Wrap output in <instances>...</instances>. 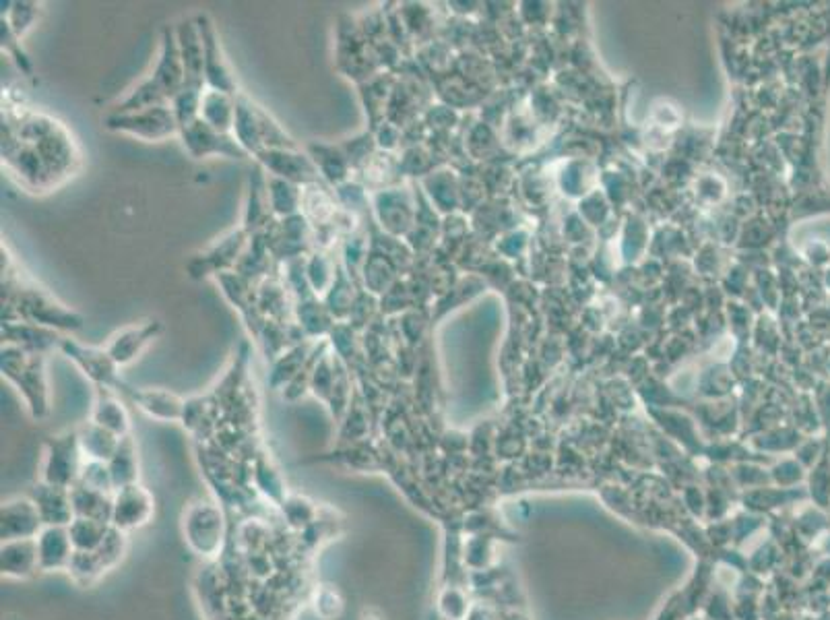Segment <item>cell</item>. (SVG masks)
<instances>
[{"instance_id":"cell-10","label":"cell","mask_w":830,"mask_h":620,"mask_svg":"<svg viewBox=\"0 0 830 620\" xmlns=\"http://www.w3.org/2000/svg\"><path fill=\"white\" fill-rule=\"evenodd\" d=\"M58 350L65 354L71 362H75L77 368L83 370V375L95 385V387H108L114 391H122L126 385L120 377V366L110 358L106 348H95L85 346L77 339L62 337Z\"/></svg>"},{"instance_id":"cell-15","label":"cell","mask_w":830,"mask_h":620,"mask_svg":"<svg viewBox=\"0 0 830 620\" xmlns=\"http://www.w3.org/2000/svg\"><path fill=\"white\" fill-rule=\"evenodd\" d=\"M164 325L159 319H145L139 323H131L116 331L108 344L104 346L110 358L122 368L135 362L153 341L162 335Z\"/></svg>"},{"instance_id":"cell-6","label":"cell","mask_w":830,"mask_h":620,"mask_svg":"<svg viewBox=\"0 0 830 620\" xmlns=\"http://www.w3.org/2000/svg\"><path fill=\"white\" fill-rule=\"evenodd\" d=\"M234 135L240 145L257 158L267 149H298L300 145L287 135L281 124L261 106L248 98L246 93H238V112Z\"/></svg>"},{"instance_id":"cell-25","label":"cell","mask_w":830,"mask_h":620,"mask_svg":"<svg viewBox=\"0 0 830 620\" xmlns=\"http://www.w3.org/2000/svg\"><path fill=\"white\" fill-rule=\"evenodd\" d=\"M306 153L312 158L318 174H321L323 182L329 184L331 189H337L343 182L351 180V170L347 155L341 147V143H325V141H312L306 147Z\"/></svg>"},{"instance_id":"cell-40","label":"cell","mask_w":830,"mask_h":620,"mask_svg":"<svg viewBox=\"0 0 830 620\" xmlns=\"http://www.w3.org/2000/svg\"><path fill=\"white\" fill-rule=\"evenodd\" d=\"M0 42H3V50L15 60V65L27 75V77H31L34 75V65H31V60H29V56L25 54V50H23V46H21V40L13 34L11 31V27L7 25V21H3L0 19Z\"/></svg>"},{"instance_id":"cell-24","label":"cell","mask_w":830,"mask_h":620,"mask_svg":"<svg viewBox=\"0 0 830 620\" xmlns=\"http://www.w3.org/2000/svg\"><path fill=\"white\" fill-rule=\"evenodd\" d=\"M0 573L15 581H25L42 573L36 540L3 542L0 546Z\"/></svg>"},{"instance_id":"cell-2","label":"cell","mask_w":830,"mask_h":620,"mask_svg":"<svg viewBox=\"0 0 830 620\" xmlns=\"http://www.w3.org/2000/svg\"><path fill=\"white\" fill-rule=\"evenodd\" d=\"M182 87L184 67L180 58L176 27L164 25L162 38H159V54L155 69L110 112H135L151 106H172Z\"/></svg>"},{"instance_id":"cell-20","label":"cell","mask_w":830,"mask_h":620,"mask_svg":"<svg viewBox=\"0 0 830 620\" xmlns=\"http://www.w3.org/2000/svg\"><path fill=\"white\" fill-rule=\"evenodd\" d=\"M120 395L124 399L133 401L135 406L147 414L149 418L155 420H162V422H182V414H184V406H186V399H182L180 395L172 393V391H164V389H135L124 385Z\"/></svg>"},{"instance_id":"cell-1","label":"cell","mask_w":830,"mask_h":620,"mask_svg":"<svg viewBox=\"0 0 830 620\" xmlns=\"http://www.w3.org/2000/svg\"><path fill=\"white\" fill-rule=\"evenodd\" d=\"M3 164L31 193L52 191L81 164L73 131L58 118L21 106L3 108Z\"/></svg>"},{"instance_id":"cell-32","label":"cell","mask_w":830,"mask_h":620,"mask_svg":"<svg viewBox=\"0 0 830 620\" xmlns=\"http://www.w3.org/2000/svg\"><path fill=\"white\" fill-rule=\"evenodd\" d=\"M77 432H79V443H81V449L87 461L108 463L122 441L120 437H116L114 432L98 426L91 420L77 426Z\"/></svg>"},{"instance_id":"cell-19","label":"cell","mask_w":830,"mask_h":620,"mask_svg":"<svg viewBox=\"0 0 830 620\" xmlns=\"http://www.w3.org/2000/svg\"><path fill=\"white\" fill-rule=\"evenodd\" d=\"M370 40L364 36L358 23H351V27L345 31L339 29V50H337V67L339 71L354 79L358 85L366 83L370 79L368 69V52H370Z\"/></svg>"},{"instance_id":"cell-41","label":"cell","mask_w":830,"mask_h":620,"mask_svg":"<svg viewBox=\"0 0 830 620\" xmlns=\"http://www.w3.org/2000/svg\"><path fill=\"white\" fill-rule=\"evenodd\" d=\"M79 484H85L89 488L102 490V492H110V494L116 492L110 470H108V463L104 461H85Z\"/></svg>"},{"instance_id":"cell-18","label":"cell","mask_w":830,"mask_h":620,"mask_svg":"<svg viewBox=\"0 0 830 620\" xmlns=\"http://www.w3.org/2000/svg\"><path fill=\"white\" fill-rule=\"evenodd\" d=\"M248 484L275 511L283 503L285 496L290 494V490H287V484H285L279 468L275 465L273 457L265 449H257V451H254V455H250Z\"/></svg>"},{"instance_id":"cell-16","label":"cell","mask_w":830,"mask_h":620,"mask_svg":"<svg viewBox=\"0 0 830 620\" xmlns=\"http://www.w3.org/2000/svg\"><path fill=\"white\" fill-rule=\"evenodd\" d=\"M42 515L31 496H15L0 509V540H36L44 530Z\"/></svg>"},{"instance_id":"cell-36","label":"cell","mask_w":830,"mask_h":620,"mask_svg":"<svg viewBox=\"0 0 830 620\" xmlns=\"http://www.w3.org/2000/svg\"><path fill=\"white\" fill-rule=\"evenodd\" d=\"M110 523L104 521H95V519H85V517H75L73 523L69 525V534L71 540L75 544L77 552H95L98 550L108 532H110Z\"/></svg>"},{"instance_id":"cell-37","label":"cell","mask_w":830,"mask_h":620,"mask_svg":"<svg viewBox=\"0 0 830 620\" xmlns=\"http://www.w3.org/2000/svg\"><path fill=\"white\" fill-rule=\"evenodd\" d=\"M337 265L327 257L325 251H318V248H314V251L306 257L308 284L318 298L321 296L325 298V294L331 290L335 275H337Z\"/></svg>"},{"instance_id":"cell-7","label":"cell","mask_w":830,"mask_h":620,"mask_svg":"<svg viewBox=\"0 0 830 620\" xmlns=\"http://www.w3.org/2000/svg\"><path fill=\"white\" fill-rule=\"evenodd\" d=\"M102 127L110 133L137 137L149 143H162L180 135V124L172 106H151L135 112H108Z\"/></svg>"},{"instance_id":"cell-29","label":"cell","mask_w":830,"mask_h":620,"mask_svg":"<svg viewBox=\"0 0 830 620\" xmlns=\"http://www.w3.org/2000/svg\"><path fill=\"white\" fill-rule=\"evenodd\" d=\"M108 470L112 476L114 490L133 486L141 482V465H139V449L133 439V434L124 437L116 449V453L108 461Z\"/></svg>"},{"instance_id":"cell-35","label":"cell","mask_w":830,"mask_h":620,"mask_svg":"<svg viewBox=\"0 0 830 620\" xmlns=\"http://www.w3.org/2000/svg\"><path fill=\"white\" fill-rule=\"evenodd\" d=\"M312 350L308 348V344H304L287 350L285 354H281L277 360H273V368H271V375H269V383L273 389H283L287 383L294 381L300 370L306 366L308 358H310Z\"/></svg>"},{"instance_id":"cell-33","label":"cell","mask_w":830,"mask_h":620,"mask_svg":"<svg viewBox=\"0 0 830 620\" xmlns=\"http://www.w3.org/2000/svg\"><path fill=\"white\" fill-rule=\"evenodd\" d=\"M71 499H73L75 517H85V519L110 523L114 494L95 490V488H89V486L77 482L71 488Z\"/></svg>"},{"instance_id":"cell-38","label":"cell","mask_w":830,"mask_h":620,"mask_svg":"<svg viewBox=\"0 0 830 620\" xmlns=\"http://www.w3.org/2000/svg\"><path fill=\"white\" fill-rule=\"evenodd\" d=\"M40 5L38 3H3V15L0 19L7 21L13 34L23 40L27 31L34 29L40 17Z\"/></svg>"},{"instance_id":"cell-3","label":"cell","mask_w":830,"mask_h":620,"mask_svg":"<svg viewBox=\"0 0 830 620\" xmlns=\"http://www.w3.org/2000/svg\"><path fill=\"white\" fill-rule=\"evenodd\" d=\"M3 290H7V298H3V321H21L54 331H77L83 327L79 313L56 302L36 284H19L3 277Z\"/></svg>"},{"instance_id":"cell-11","label":"cell","mask_w":830,"mask_h":620,"mask_svg":"<svg viewBox=\"0 0 830 620\" xmlns=\"http://www.w3.org/2000/svg\"><path fill=\"white\" fill-rule=\"evenodd\" d=\"M250 234L240 226L223 234L219 240H215L207 251L197 255L193 261L188 263L190 277L201 279V277H217L226 271H234L246 251L250 242Z\"/></svg>"},{"instance_id":"cell-42","label":"cell","mask_w":830,"mask_h":620,"mask_svg":"<svg viewBox=\"0 0 830 620\" xmlns=\"http://www.w3.org/2000/svg\"><path fill=\"white\" fill-rule=\"evenodd\" d=\"M316 614L323 616L327 620H333L335 616H339L341 608H343V600L339 598V594L335 589H321V592L316 594Z\"/></svg>"},{"instance_id":"cell-28","label":"cell","mask_w":830,"mask_h":620,"mask_svg":"<svg viewBox=\"0 0 830 620\" xmlns=\"http://www.w3.org/2000/svg\"><path fill=\"white\" fill-rule=\"evenodd\" d=\"M238 96L217 89H205L201 100V120L221 133H234Z\"/></svg>"},{"instance_id":"cell-26","label":"cell","mask_w":830,"mask_h":620,"mask_svg":"<svg viewBox=\"0 0 830 620\" xmlns=\"http://www.w3.org/2000/svg\"><path fill=\"white\" fill-rule=\"evenodd\" d=\"M271 215L273 213H271L269 195H267V172L257 164V170H254V174H250V180H248V199H246L242 228L250 236L259 234L271 226L269 224Z\"/></svg>"},{"instance_id":"cell-21","label":"cell","mask_w":830,"mask_h":620,"mask_svg":"<svg viewBox=\"0 0 830 620\" xmlns=\"http://www.w3.org/2000/svg\"><path fill=\"white\" fill-rule=\"evenodd\" d=\"M91 422H95L98 426L114 432L116 437L124 439L129 437L131 428V412L126 408V399L108 387H95V397H93V408H91Z\"/></svg>"},{"instance_id":"cell-13","label":"cell","mask_w":830,"mask_h":620,"mask_svg":"<svg viewBox=\"0 0 830 620\" xmlns=\"http://www.w3.org/2000/svg\"><path fill=\"white\" fill-rule=\"evenodd\" d=\"M155 515V499L141 482L126 486L114 492V503H112V519L110 525L116 530L131 534L141 530V527L149 525Z\"/></svg>"},{"instance_id":"cell-27","label":"cell","mask_w":830,"mask_h":620,"mask_svg":"<svg viewBox=\"0 0 830 620\" xmlns=\"http://www.w3.org/2000/svg\"><path fill=\"white\" fill-rule=\"evenodd\" d=\"M60 341L62 337L54 329L21 321H3V344L46 354L50 348H58Z\"/></svg>"},{"instance_id":"cell-4","label":"cell","mask_w":830,"mask_h":620,"mask_svg":"<svg viewBox=\"0 0 830 620\" xmlns=\"http://www.w3.org/2000/svg\"><path fill=\"white\" fill-rule=\"evenodd\" d=\"M0 370H3V377L11 385H15V389L27 403L29 414L36 420L46 418L50 410L46 354L25 350L13 344H3V352H0Z\"/></svg>"},{"instance_id":"cell-23","label":"cell","mask_w":830,"mask_h":620,"mask_svg":"<svg viewBox=\"0 0 830 620\" xmlns=\"http://www.w3.org/2000/svg\"><path fill=\"white\" fill-rule=\"evenodd\" d=\"M31 501L36 503L44 525H65L69 527L75 519L71 488L54 486L38 480V484L29 490Z\"/></svg>"},{"instance_id":"cell-12","label":"cell","mask_w":830,"mask_h":620,"mask_svg":"<svg viewBox=\"0 0 830 620\" xmlns=\"http://www.w3.org/2000/svg\"><path fill=\"white\" fill-rule=\"evenodd\" d=\"M195 19L199 23L203 48H205V81H207V87L232 93V96H238V93H240L238 81H236V75H234L230 60L226 56V50H223V46H221L215 21L207 13L197 15Z\"/></svg>"},{"instance_id":"cell-39","label":"cell","mask_w":830,"mask_h":620,"mask_svg":"<svg viewBox=\"0 0 830 620\" xmlns=\"http://www.w3.org/2000/svg\"><path fill=\"white\" fill-rule=\"evenodd\" d=\"M436 608L442 620H467L471 604L467 600V594L461 589V585L449 583L440 589Z\"/></svg>"},{"instance_id":"cell-14","label":"cell","mask_w":830,"mask_h":620,"mask_svg":"<svg viewBox=\"0 0 830 620\" xmlns=\"http://www.w3.org/2000/svg\"><path fill=\"white\" fill-rule=\"evenodd\" d=\"M257 164L271 176L294 182L298 186H308L314 182H323L314 162L306 151L298 149H267L257 155Z\"/></svg>"},{"instance_id":"cell-9","label":"cell","mask_w":830,"mask_h":620,"mask_svg":"<svg viewBox=\"0 0 830 620\" xmlns=\"http://www.w3.org/2000/svg\"><path fill=\"white\" fill-rule=\"evenodd\" d=\"M180 139L186 153L195 160L205 158H228V160H248L250 153L240 145L234 133H221L209 127L201 118L188 127L180 129Z\"/></svg>"},{"instance_id":"cell-30","label":"cell","mask_w":830,"mask_h":620,"mask_svg":"<svg viewBox=\"0 0 830 620\" xmlns=\"http://www.w3.org/2000/svg\"><path fill=\"white\" fill-rule=\"evenodd\" d=\"M360 284L356 282L354 277H351L343 263L337 265V275H335V282L331 286V290L325 294V304L331 310V315L335 317L337 323L347 321L351 310H354L358 298H360Z\"/></svg>"},{"instance_id":"cell-8","label":"cell","mask_w":830,"mask_h":620,"mask_svg":"<svg viewBox=\"0 0 830 620\" xmlns=\"http://www.w3.org/2000/svg\"><path fill=\"white\" fill-rule=\"evenodd\" d=\"M85 461L77 428L52 434L44 441L40 480L62 488H73L81 478Z\"/></svg>"},{"instance_id":"cell-5","label":"cell","mask_w":830,"mask_h":620,"mask_svg":"<svg viewBox=\"0 0 830 620\" xmlns=\"http://www.w3.org/2000/svg\"><path fill=\"white\" fill-rule=\"evenodd\" d=\"M182 532L190 550L203 561L217 563L230 544V515L217 499H199L184 511Z\"/></svg>"},{"instance_id":"cell-22","label":"cell","mask_w":830,"mask_h":620,"mask_svg":"<svg viewBox=\"0 0 830 620\" xmlns=\"http://www.w3.org/2000/svg\"><path fill=\"white\" fill-rule=\"evenodd\" d=\"M38 544V556H40V569L42 573H54V571H69L73 556H75V544L71 540L69 527L65 525H46L36 538Z\"/></svg>"},{"instance_id":"cell-17","label":"cell","mask_w":830,"mask_h":620,"mask_svg":"<svg viewBox=\"0 0 830 620\" xmlns=\"http://www.w3.org/2000/svg\"><path fill=\"white\" fill-rule=\"evenodd\" d=\"M178 48L184 67V87L207 89L205 81V48L197 19H182L176 25Z\"/></svg>"},{"instance_id":"cell-31","label":"cell","mask_w":830,"mask_h":620,"mask_svg":"<svg viewBox=\"0 0 830 620\" xmlns=\"http://www.w3.org/2000/svg\"><path fill=\"white\" fill-rule=\"evenodd\" d=\"M277 513L283 521L285 530H290L294 534L304 532L306 527H310L312 523L321 519V507H318L312 499H308L306 494H300V492L287 494L283 503L277 507Z\"/></svg>"},{"instance_id":"cell-34","label":"cell","mask_w":830,"mask_h":620,"mask_svg":"<svg viewBox=\"0 0 830 620\" xmlns=\"http://www.w3.org/2000/svg\"><path fill=\"white\" fill-rule=\"evenodd\" d=\"M302 189L304 186L267 174V195L273 217L285 220V217L298 215L302 209Z\"/></svg>"}]
</instances>
